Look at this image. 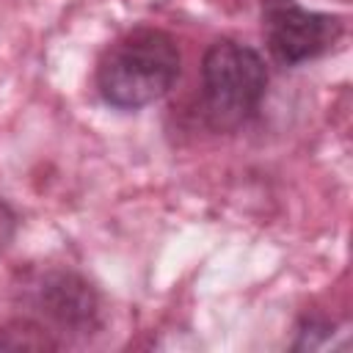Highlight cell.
I'll list each match as a JSON object with an SVG mask.
<instances>
[{
	"label": "cell",
	"instance_id": "cell-2",
	"mask_svg": "<svg viewBox=\"0 0 353 353\" xmlns=\"http://www.w3.org/2000/svg\"><path fill=\"white\" fill-rule=\"evenodd\" d=\"M268 66L256 50L234 39H218L201 61V110L212 130L243 127L262 105Z\"/></svg>",
	"mask_w": 353,
	"mask_h": 353
},
{
	"label": "cell",
	"instance_id": "cell-6",
	"mask_svg": "<svg viewBox=\"0 0 353 353\" xmlns=\"http://www.w3.org/2000/svg\"><path fill=\"white\" fill-rule=\"evenodd\" d=\"M14 232H17V215L6 201H0V251L14 240Z\"/></svg>",
	"mask_w": 353,
	"mask_h": 353
},
{
	"label": "cell",
	"instance_id": "cell-4",
	"mask_svg": "<svg viewBox=\"0 0 353 353\" xmlns=\"http://www.w3.org/2000/svg\"><path fill=\"white\" fill-rule=\"evenodd\" d=\"M30 303L63 334L85 336L99 325V298L91 284L69 270H47L30 284Z\"/></svg>",
	"mask_w": 353,
	"mask_h": 353
},
{
	"label": "cell",
	"instance_id": "cell-5",
	"mask_svg": "<svg viewBox=\"0 0 353 353\" xmlns=\"http://www.w3.org/2000/svg\"><path fill=\"white\" fill-rule=\"evenodd\" d=\"M61 342L44 323L36 320H11L0 328V350H58Z\"/></svg>",
	"mask_w": 353,
	"mask_h": 353
},
{
	"label": "cell",
	"instance_id": "cell-1",
	"mask_svg": "<svg viewBox=\"0 0 353 353\" xmlns=\"http://www.w3.org/2000/svg\"><path fill=\"white\" fill-rule=\"evenodd\" d=\"M179 47L171 33L135 28L119 36L97 63L102 99L121 110H138L171 91L179 77Z\"/></svg>",
	"mask_w": 353,
	"mask_h": 353
},
{
	"label": "cell",
	"instance_id": "cell-3",
	"mask_svg": "<svg viewBox=\"0 0 353 353\" xmlns=\"http://www.w3.org/2000/svg\"><path fill=\"white\" fill-rule=\"evenodd\" d=\"M262 33L270 55L295 66L328 52L342 39V19L303 8L298 0H259Z\"/></svg>",
	"mask_w": 353,
	"mask_h": 353
}]
</instances>
